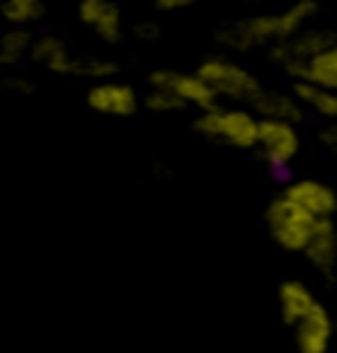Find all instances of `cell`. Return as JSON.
<instances>
[{"label":"cell","instance_id":"23","mask_svg":"<svg viewBox=\"0 0 337 353\" xmlns=\"http://www.w3.org/2000/svg\"><path fill=\"white\" fill-rule=\"evenodd\" d=\"M32 88L34 85H32L30 79H24V77H8V79H3V90L14 92V95H30Z\"/></svg>","mask_w":337,"mask_h":353},{"label":"cell","instance_id":"3","mask_svg":"<svg viewBox=\"0 0 337 353\" xmlns=\"http://www.w3.org/2000/svg\"><path fill=\"white\" fill-rule=\"evenodd\" d=\"M195 74L211 88L216 101H232L240 105H250L253 98L261 92V79L248 72L243 63H237L229 56H211L203 59Z\"/></svg>","mask_w":337,"mask_h":353},{"label":"cell","instance_id":"12","mask_svg":"<svg viewBox=\"0 0 337 353\" xmlns=\"http://www.w3.org/2000/svg\"><path fill=\"white\" fill-rule=\"evenodd\" d=\"M306 264L322 277L324 282L335 280L337 269V230L332 219H319L308 237L306 248L300 250Z\"/></svg>","mask_w":337,"mask_h":353},{"label":"cell","instance_id":"2","mask_svg":"<svg viewBox=\"0 0 337 353\" xmlns=\"http://www.w3.org/2000/svg\"><path fill=\"white\" fill-rule=\"evenodd\" d=\"M192 130L211 143L237 148V150H253L256 134H258V119L248 108H240V105L229 108L219 103L192 119Z\"/></svg>","mask_w":337,"mask_h":353},{"label":"cell","instance_id":"20","mask_svg":"<svg viewBox=\"0 0 337 353\" xmlns=\"http://www.w3.org/2000/svg\"><path fill=\"white\" fill-rule=\"evenodd\" d=\"M116 74V61L98 59V56H76L74 59L72 77H82V79H90V82H103V79H114Z\"/></svg>","mask_w":337,"mask_h":353},{"label":"cell","instance_id":"22","mask_svg":"<svg viewBox=\"0 0 337 353\" xmlns=\"http://www.w3.org/2000/svg\"><path fill=\"white\" fill-rule=\"evenodd\" d=\"M132 34L143 43H156L161 37V27L156 21H137L132 27Z\"/></svg>","mask_w":337,"mask_h":353},{"label":"cell","instance_id":"1","mask_svg":"<svg viewBox=\"0 0 337 353\" xmlns=\"http://www.w3.org/2000/svg\"><path fill=\"white\" fill-rule=\"evenodd\" d=\"M319 14L316 0H298L279 14H258L229 21L216 32V43L232 53H250L256 48H274L306 30V24Z\"/></svg>","mask_w":337,"mask_h":353},{"label":"cell","instance_id":"13","mask_svg":"<svg viewBox=\"0 0 337 353\" xmlns=\"http://www.w3.org/2000/svg\"><path fill=\"white\" fill-rule=\"evenodd\" d=\"M248 111L256 119H269V121H287V124H300L303 121V108L298 105L290 92L282 90H269L261 88V92L253 98Z\"/></svg>","mask_w":337,"mask_h":353},{"label":"cell","instance_id":"10","mask_svg":"<svg viewBox=\"0 0 337 353\" xmlns=\"http://www.w3.org/2000/svg\"><path fill=\"white\" fill-rule=\"evenodd\" d=\"M76 16L105 45H119L124 40V19L116 0H79Z\"/></svg>","mask_w":337,"mask_h":353},{"label":"cell","instance_id":"17","mask_svg":"<svg viewBox=\"0 0 337 353\" xmlns=\"http://www.w3.org/2000/svg\"><path fill=\"white\" fill-rule=\"evenodd\" d=\"M290 95L303 108V114L311 111V114L327 119V121H332L337 117V95L332 90L316 88V85H308V82H293Z\"/></svg>","mask_w":337,"mask_h":353},{"label":"cell","instance_id":"6","mask_svg":"<svg viewBox=\"0 0 337 353\" xmlns=\"http://www.w3.org/2000/svg\"><path fill=\"white\" fill-rule=\"evenodd\" d=\"M147 85L156 90H169L174 98L182 101L185 108H198V111H211L219 105L216 95L195 72H176V69H156L147 74Z\"/></svg>","mask_w":337,"mask_h":353},{"label":"cell","instance_id":"24","mask_svg":"<svg viewBox=\"0 0 337 353\" xmlns=\"http://www.w3.org/2000/svg\"><path fill=\"white\" fill-rule=\"evenodd\" d=\"M159 11H182V8H190L198 0H150Z\"/></svg>","mask_w":337,"mask_h":353},{"label":"cell","instance_id":"25","mask_svg":"<svg viewBox=\"0 0 337 353\" xmlns=\"http://www.w3.org/2000/svg\"><path fill=\"white\" fill-rule=\"evenodd\" d=\"M319 140H322V145L327 148V150H335V148H337V130L332 127V124L322 127V132H319Z\"/></svg>","mask_w":337,"mask_h":353},{"label":"cell","instance_id":"7","mask_svg":"<svg viewBox=\"0 0 337 353\" xmlns=\"http://www.w3.org/2000/svg\"><path fill=\"white\" fill-rule=\"evenodd\" d=\"M88 105L101 114V117H114V119H127L134 117L140 111V95L132 85L114 79H103V82H92L85 95Z\"/></svg>","mask_w":337,"mask_h":353},{"label":"cell","instance_id":"4","mask_svg":"<svg viewBox=\"0 0 337 353\" xmlns=\"http://www.w3.org/2000/svg\"><path fill=\"white\" fill-rule=\"evenodd\" d=\"M264 221H266V232L269 237L277 243L282 250L287 253H300L306 248L308 237L314 232L316 221L311 214H306L303 208H298L293 201H287L282 192L274 195L269 201V206L264 211Z\"/></svg>","mask_w":337,"mask_h":353},{"label":"cell","instance_id":"21","mask_svg":"<svg viewBox=\"0 0 337 353\" xmlns=\"http://www.w3.org/2000/svg\"><path fill=\"white\" fill-rule=\"evenodd\" d=\"M140 103L145 105L147 111H153V114H179V111H187L179 98H174L169 90H156V88H147L145 98L140 101Z\"/></svg>","mask_w":337,"mask_h":353},{"label":"cell","instance_id":"8","mask_svg":"<svg viewBox=\"0 0 337 353\" xmlns=\"http://www.w3.org/2000/svg\"><path fill=\"white\" fill-rule=\"evenodd\" d=\"M335 45H337V40L332 32L303 30V32H298L295 37H290V40L274 45V48H272V61H274L277 66H282V72L290 77L300 63H306V61L314 59L316 53L329 50V48H335Z\"/></svg>","mask_w":337,"mask_h":353},{"label":"cell","instance_id":"9","mask_svg":"<svg viewBox=\"0 0 337 353\" xmlns=\"http://www.w3.org/2000/svg\"><path fill=\"white\" fill-rule=\"evenodd\" d=\"M290 330H293L295 351L298 353H327L332 345L335 322H332L329 309L322 301H316L314 309L308 311L300 322H295Z\"/></svg>","mask_w":337,"mask_h":353},{"label":"cell","instance_id":"14","mask_svg":"<svg viewBox=\"0 0 337 353\" xmlns=\"http://www.w3.org/2000/svg\"><path fill=\"white\" fill-rule=\"evenodd\" d=\"M319 298L311 290V285H306L303 280H285L279 282L277 288V309L282 322L287 327H293L295 322H300L308 311L314 309Z\"/></svg>","mask_w":337,"mask_h":353},{"label":"cell","instance_id":"11","mask_svg":"<svg viewBox=\"0 0 337 353\" xmlns=\"http://www.w3.org/2000/svg\"><path fill=\"white\" fill-rule=\"evenodd\" d=\"M282 195L293 201L298 208H303L314 219H332L337 211L335 190L322 179H293L285 185Z\"/></svg>","mask_w":337,"mask_h":353},{"label":"cell","instance_id":"18","mask_svg":"<svg viewBox=\"0 0 337 353\" xmlns=\"http://www.w3.org/2000/svg\"><path fill=\"white\" fill-rule=\"evenodd\" d=\"M45 16V0H0V19L11 30H27Z\"/></svg>","mask_w":337,"mask_h":353},{"label":"cell","instance_id":"16","mask_svg":"<svg viewBox=\"0 0 337 353\" xmlns=\"http://www.w3.org/2000/svg\"><path fill=\"white\" fill-rule=\"evenodd\" d=\"M293 82H308V85H316V88L332 90L337 88V48L322 50L316 53L314 59H308L306 63H300L293 74Z\"/></svg>","mask_w":337,"mask_h":353},{"label":"cell","instance_id":"5","mask_svg":"<svg viewBox=\"0 0 337 353\" xmlns=\"http://www.w3.org/2000/svg\"><path fill=\"white\" fill-rule=\"evenodd\" d=\"M253 150L274 174H285L300 153V132L295 124H287V121L258 119V134H256Z\"/></svg>","mask_w":337,"mask_h":353},{"label":"cell","instance_id":"15","mask_svg":"<svg viewBox=\"0 0 337 353\" xmlns=\"http://www.w3.org/2000/svg\"><path fill=\"white\" fill-rule=\"evenodd\" d=\"M30 59L34 63H40L43 69H48V72L61 74V77H72L76 53H72L69 45L63 43L61 37H56V34H43V37L32 40Z\"/></svg>","mask_w":337,"mask_h":353},{"label":"cell","instance_id":"19","mask_svg":"<svg viewBox=\"0 0 337 353\" xmlns=\"http://www.w3.org/2000/svg\"><path fill=\"white\" fill-rule=\"evenodd\" d=\"M30 30H8L0 34V66L6 69H16L21 61L30 59L32 50Z\"/></svg>","mask_w":337,"mask_h":353}]
</instances>
